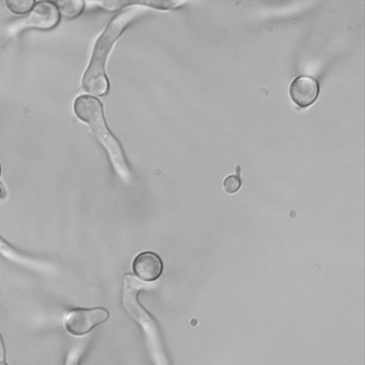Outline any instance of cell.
<instances>
[{
  "mask_svg": "<svg viewBox=\"0 0 365 365\" xmlns=\"http://www.w3.org/2000/svg\"><path fill=\"white\" fill-rule=\"evenodd\" d=\"M289 95L292 101L301 108L312 105L319 95L317 81L307 76L297 77L289 86Z\"/></svg>",
  "mask_w": 365,
  "mask_h": 365,
  "instance_id": "obj_6",
  "label": "cell"
},
{
  "mask_svg": "<svg viewBox=\"0 0 365 365\" xmlns=\"http://www.w3.org/2000/svg\"><path fill=\"white\" fill-rule=\"evenodd\" d=\"M59 14L66 19L77 17L83 11L84 2L80 0H63L56 2Z\"/></svg>",
  "mask_w": 365,
  "mask_h": 365,
  "instance_id": "obj_7",
  "label": "cell"
},
{
  "mask_svg": "<svg viewBox=\"0 0 365 365\" xmlns=\"http://www.w3.org/2000/svg\"><path fill=\"white\" fill-rule=\"evenodd\" d=\"M76 115L87 123L93 133L106 149L116 172L122 178L128 175V167L120 144L108 129L101 102L89 96L77 97L73 103Z\"/></svg>",
  "mask_w": 365,
  "mask_h": 365,
  "instance_id": "obj_2",
  "label": "cell"
},
{
  "mask_svg": "<svg viewBox=\"0 0 365 365\" xmlns=\"http://www.w3.org/2000/svg\"><path fill=\"white\" fill-rule=\"evenodd\" d=\"M241 180L237 175H230L223 182L224 190L228 193H235L241 187Z\"/></svg>",
  "mask_w": 365,
  "mask_h": 365,
  "instance_id": "obj_9",
  "label": "cell"
},
{
  "mask_svg": "<svg viewBox=\"0 0 365 365\" xmlns=\"http://www.w3.org/2000/svg\"><path fill=\"white\" fill-rule=\"evenodd\" d=\"M6 4L12 12L17 14H24L32 9L35 1L34 0H11L6 1Z\"/></svg>",
  "mask_w": 365,
  "mask_h": 365,
  "instance_id": "obj_8",
  "label": "cell"
},
{
  "mask_svg": "<svg viewBox=\"0 0 365 365\" xmlns=\"http://www.w3.org/2000/svg\"><path fill=\"white\" fill-rule=\"evenodd\" d=\"M4 356V346L0 335V360L3 359Z\"/></svg>",
  "mask_w": 365,
  "mask_h": 365,
  "instance_id": "obj_11",
  "label": "cell"
},
{
  "mask_svg": "<svg viewBox=\"0 0 365 365\" xmlns=\"http://www.w3.org/2000/svg\"><path fill=\"white\" fill-rule=\"evenodd\" d=\"M138 3L140 4L148 5L150 6H153L155 8L160 9H172L175 7H178L181 4H184L185 1H138Z\"/></svg>",
  "mask_w": 365,
  "mask_h": 365,
  "instance_id": "obj_10",
  "label": "cell"
},
{
  "mask_svg": "<svg viewBox=\"0 0 365 365\" xmlns=\"http://www.w3.org/2000/svg\"><path fill=\"white\" fill-rule=\"evenodd\" d=\"M108 317V313L104 309H76L66 315L65 326L70 333L80 336L88 333L96 325L105 322Z\"/></svg>",
  "mask_w": 365,
  "mask_h": 365,
  "instance_id": "obj_3",
  "label": "cell"
},
{
  "mask_svg": "<svg viewBox=\"0 0 365 365\" xmlns=\"http://www.w3.org/2000/svg\"><path fill=\"white\" fill-rule=\"evenodd\" d=\"M0 173H1V167H0Z\"/></svg>",
  "mask_w": 365,
  "mask_h": 365,
  "instance_id": "obj_13",
  "label": "cell"
},
{
  "mask_svg": "<svg viewBox=\"0 0 365 365\" xmlns=\"http://www.w3.org/2000/svg\"><path fill=\"white\" fill-rule=\"evenodd\" d=\"M132 268L135 275L145 282H153L161 274L163 264L160 257L152 252H143L133 259Z\"/></svg>",
  "mask_w": 365,
  "mask_h": 365,
  "instance_id": "obj_5",
  "label": "cell"
},
{
  "mask_svg": "<svg viewBox=\"0 0 365 365\" xmlns=\"http://www.w3.org/2000/svg\"><path fill=\"white\" fill-rule=\"evenodd\" d=\"M0 365H7L6 363L0 361Z\"/></svg>",
  "mask_w": 365,
  "mask_h": 365,
  "instance_id": "obj_12",
  "label": "cell"
},
{
  "mask_svg": "<svg viewBox=\"0 0 365 365\" xmlns=\"http://www.w3.org/2000/svg\"><path fill=\"white\" fill-rule=\"evenodd\" d=\"M143 11V6H131L119 12L108 24L96 42L90 63L83 74L81 85L85 91L96 96L106 93L108 89L104 71L106 56L126 25Z\"/></svg>",
  "mask_w": 365,
  "mask_h": 365,
  "instance_id": "obj_1",
  "label": "cell"
},
{
  "mask_svg": "<svg viewBox=\"0 0 365 365\" xmlns=\"http://www.w3.org/2000/svg\"><path fill=\"white\" fill-rule=\"evenodd\" d=\"M60 16L56 4L51 1L36 2L29 14L24 19L26 26L41 30L54 28L59 21Z\"/></svg>",
  "mask_w": 365,
  "mask_h": 365,
  "instance_id": "obj_4",
  "label": "cell"
}]
</instances>
